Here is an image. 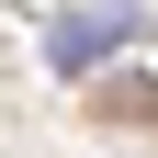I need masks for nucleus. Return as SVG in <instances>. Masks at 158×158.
I'll use <instances>...</instances> for the list:
<instances>
[{"label":"nucleus","instance_id":"obj_1","mask_svg":"<svg viewBox=\"0 0 158 158\" xmlns=\"http://www.w3.org/2000/svg\"><path fill=\"white\" fill-rule=\"evenodd\" d=\"M124 34H135L124 11H68V23L45 34V56H56V68H68V79H90V68H102L113 45H124Z\"/></svg>","mask_w":158,"mask_h":158}]
</instances>
